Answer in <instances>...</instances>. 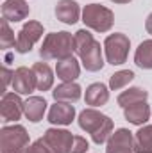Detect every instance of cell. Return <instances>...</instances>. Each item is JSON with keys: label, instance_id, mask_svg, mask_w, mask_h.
Listing matches in <instances>:
<instances>
[{"label": "cell", "instance_id": "obj_1", "mask_svg": "<svg viewBox=\"0 0 152 153\" xmlns=\"http://www.w3.org/2000/svg\"><path fill=\"white\" fill-rule=\"evenodd\" d=\"M74 50L77 55L81 57L82 66L88 71H99L104 66V59H102V50H100V43L95 41L93 34L86 29L77 30L74 36Z\"/></svg>", "mask_w": 152, "mask_h": 153}, {"label": "cell", "instance_id": "obj_2", "mask_svg": "<svg viewBox=\"0 0 152 153\" xmlns=\"http://www.w3.org/2000/svg\"><path fill=\"white\" fill-rule=\"evenodd\" d=\"M79 126L88 134H91V139L95 144H104L108 137L113 134V121L95 109H86L81 112Z\"/></svg>", "mask_w": 152, "mask_h": 153}, {"label": "cell", "instance_id": "obj_3", "mask_svg": "<svg viewBox=\"0 0 152 153\" xmlns=\"http://www.w3.org/2000/svg\"><path fill=\"white\" fill-rule=\"evenodd\" d=\"M72 52H75V50H74V38H72L70 32H52V34H48L43 41L41 48H39V55L45 61H48V59L61 61V59L70 57Z\"/></svg>", "mask_w": 152, "mask_h": 153}, {"label": "cell", "instance_id": "obj_4", "mask_svg": "<svg viewBox=\"0 0 152 153\" xmlns=\"http://www.w3.org/2000/svg\"><path fill=\"white\" fill-rule=\"evenodd\" d=\"M29 146V134L23 126L13 125L0 130V152L2 153H23Z\"/></svg>", "mask_w": 152, "mask_h": 153}, {"label": "cell", "instance_id": "obj_5", "mask_svg": "<svg viewBox=\"0 0 152 153\" xmlns=\"http://www.w3.org/2000/svg\"><path fill=\"white\" fill-rule=\"evenodd\" d=\"M82 22L86 27H90L97 32H108L113 27L114 16L108 7L99 5V4H90L82 11Z\"/></svg>", "mask_w": 152, "mask_h": 153}, {"label": "cell", "instance_id": "obj_6", "mask_svg": "<svg viewBox=\"0 0 152 153\" xmlns=\"http://www.w3.org/2000/svg\"><path fill=\"white\" fill-rule=\"evenodd\" d=\"M129 46L131 41L125 34L122 32H114L111 36H108L104 41V50H106V59L109 64L118 66L123 64L127 61V53H129Z\"/></svg>", "mask_w": 152, "mask_h": 153}, {"label": "cell", "instance_id": "obj_7", "mask_svg": "<svg viewBox=\"0 0 152 153\" xmlns=\"http://www.w3.org/2000/svg\"><path fill=\"white\" fill-rule=\"evenodd\" d=\"M43 36V25L39 22H29L22 27V30L18 32V38H16V52L20 53H27L32 50L34 43Z\"/></svg>", "mask_w": 152, "mask_h": 153}, {"label": "cell", "instance_id": "obj_8", "mask_svg": "<svg viewBox=\"0 0 152 153\" xmlns=\"http://www.w3.org/2000/svg\"><path fill=\"white\" fill-rule=\"evenodd\" d=\"M74 137L75 135H72V132L59 130V128H48L43 135L45 143L50 146V150L54 153H68L72 148Z\"/></svg>", "mask_w": 152, "mask_h": 153}, {"label": "cell", "instance_id": "obj_9", "mask_svg": "<svg viewBox=\"0 0 152 153\" xmlns=\"http://www.w3.org/2000/svg\"><path fill=\"white\" fill-rule=\"evenodd\" d=\"M23 103L18 96V93H5L2 96V103H0V114L4 121H16L20 119V116L23 114Z\"/></svg>", "mask_w": 152, "mask_h": 153}, {"label": "cell", "instance_id": "obj_10", "mask_svg": "<svg viewBox=\"0 0 152 153\" xmlns=\"http://www.w3.org/2000/svg\"><path fill=\"white\" fill-rule=\"evenodd\" d=\"M134 152V139L132 132L127 128H120L111 134L108 141V153H132Z\"/></svg>", "mask_w": 152, "mask_h": 153}, {"label": "cell", "instance_id": "obj_11", "mask_svg": "<svg viewBox=\"0 0 152 153\" xmlns=\"http://www.w3.org/2000/svg\"><path fill=\"white\" fill-rule=\"evenodd\" d=\"M13 91L18 93V94H31L36 87V76H34V71L32 68H18L14 73H13Z\"/></svg>", "mask_w": 152, "mask_h": 153}, {"label": "cell", "instance_id": "obj_12", "mask_svg": "<svg viewBox=\"0 0 152 153\" xmlns=\"http://www.w3.org/2000/svg\"><path fill=\"white\" fill-rule=\"evenodd\" d=\"M31 9L25 0H5L2 4V18L7 22H22L29 16Z\"/></svg>", "mask_w": 152, "mask_h": 153}, {"label": "cell", "instance_id": "obj_13", "mask_svg": "<svg viewBox=\"0 0 152 153\" xmlns=\"http://www.w3.org/2000/svg\"><path fill=\"white\" fill-rule=\"evenodd\" d=\"M75 117V107L66 102H56L48 111V121L52 125H70Z\"/></svg>", "mask_w": 152, "mask_h": 153}, {"label": "cell", "instance_id": "obj_14", "mask_svg": "<svg viewBox=\"0 0 152 153\" xmlns=\"http://www.w3.org/2000/svg\"><path fill=\"white\" fill-rule=\"evenodd\" d=\"M56 16L59 22L74 25L75 22H79V16H81L79 4L75 0H59L56 5Z\"/></svg>", "mask_w": 152, "mask_h": 153}, {"label": "cell", "instance_id": "obj_15", "mask_svg": "<svg viewBox=\"0 0 152 153\" xmlns=\"http://www.w3.org/2000/svg\"><path fill=\"white\" fill-rule=\"evenodd\" d=\"M56 73H57V78H61L63 82H74L77 76L81 75V66H79V62H77L75 57L70 55V57H66V59L57 61Z\"/></svg>", "mask_w": 152, "mask_h": 153}, {"label": "cell", "instance_id": "obj_16", "mask_svg": "<svg viewBox=\"0 0 152 153\" xmlns=\"http://www.w3.org/2000/svg\"><path fill=\"white\" fill-rule=\"evenodd\" d=\"M52 96L56 102H66V103H75L81 98V85L75 82H63L52 91Z\"/></svg>", "mask_w": 152, "mask_h": 153}, {"label": "cell", "instance_id": "obj_17", "mask_svg": "<svg viewBox=\"0 0 152 153\" xmlns=\"http://www.w3.org/2000/svg\"><path fill=\"white\" fill-rule=\"evenodd\" d=\"M45 111H47V102L41 96H29L25 100V103H23V114H25V117L29 121H32V123L41 121Z\"/></svg>", "mask_w": 152, "mask_h": 153}, {"label": "cell", "instance_id": "obj_18", "mask_svg": "<svg viewBox=\"0 0 152 153\" xmlns=\"http://www.w3.org/2000/svg\"><path fill=\"white\" fill-rule=\"evenodd\" d=\"M86 103L91 107H102L109 100V91L102 82H95L86 89Z\"/></svg>", "mask_w": 152, "mask_h": 153}, {"label": "cell", "instance_id": "obj_19", "mask_svg": "<svg viewBox=\"0 0 152 153\" xmlns=\"http://www.w3.org/2000/svg\"><path fill=\"white\" fill-rule=\"evenodd\" d=\"M123 114H125V119L129 123H132V125H143L150 117V107L147 105V102H140V103L125 107Z\"/></svg>", "mask_w": 152, "mask_h": 153}, {"label": "cell", "instance_id": "obj_20", "mask_svg": "<svg viewBox=\"0 0 152 153\" xmlns=\"http://www.w3.org/2000/svg\"><path fill=\"white\" fill-rule=\"evenodd\" d=\"M32 71L36 76V89L38 91H48L54 84V73L48 64L45 62H36L32 66Z\"/></svg>", "mask_w": 152, "mask_h": 153}, {"label": "cell", "instance_id": "obj_21", "mask_svg": "<svg viewBox=\"0 0 152 153\" xmlns=\"http://www.w3.org/2000/svg\"><path fill=\"white\" fill-rule=\"evenodd\" d=\"M134 153H152V126H141L134 135Z\"/></svg>", "mask_w": 152, "mask_h": 153}, {"label": "cell", "instance_id": "obj_22", "mask_svg": "<svg viewBox=\"0 0 152 153\" xmlns=\"http://www.w3.org/2000/svg\"><path fill=\"white\" fill-rule=\"evenodd\" d=\"M149 98V93L141 87H131L127 91H123L120 96H118V105L120 107H129V105H134V103H140V102H147Z\"/></svg>", "mask_w": 152, "mask_h": 153}, {"label": "cell", "instance_id": "obj_23", "mask_svg": "<svg viewBox=\"0 0 152 153\" xmlns=\"http://www.w3.org/2000/svg\"><path fill=\"white\" fill-rule=\"evenodd\" d=\"M134 62H136V66H140L143 70H152V39L143 41L136 48Z\"/></svg>", "mask_w": 152, "mask_h": 153}, {"label": "cell", "instance_id": "obj_24", "mask_svg": "<svg viewBox=\"0 0 152 153\" xmlns=\"http://www.w3.org/2000/svg\"><path fill=\"white\" fill-rule=\"evenodd\" d=\"M134 78V73L131 71V70H122V71H116L114 75H111L109 78V87L113 89V91H118V89H122V87H125L131 80Z\"/></svg>", "mask_w": 152, "mask_h": 153}, {"label": "cell", "instance_id": "obj_25", "mask_svg": "<svg viewBox=\"0 0 152 153\" xmlns=\"http://www.w3.org/2000/svg\"><path fill=\"white\" fill-rule=\"evenodd\" d=\"M2 34H0V46L2 48H11L16 46V39H14V32L9 29V22L5 18H2Z\"/></svg>", "mask_w": 152, "mask_h": 153}, {"label": "cell", "instance_id": "obj_26", "mask_svg": "<svg viewBox=\"0 0 152 153\" xmlns=\"http://www.w3.org/2000/svg\"><path fill=\"white\" fill-rule=\"evenodd\" d=\"M88 148H90L88 141H86L84 137H81V135H75V137H74V143H72V148H70L68 153H86Z\"/></svg>", "mask_w": 152, "mask_h": 153}, {"label": "cell", "instance_id": "obj_27", "mask_svg": "<svg viewBox=\"0 0 152 153\" xmlns=\"http://www.w3.org/2000/svg\"><path fill=\"white\" fill-rule=\"evenodd\" d=\"M25 153H54V152H52V150H50V146L45 143V139L41 137V139H38L32 146H29Z\"/></svg>", "mask_w": 152, "mask_h": 153}, {"label": "cell", "instance_id": "obj_28", "mask_svg": "<svg viewBox=\"0 0 152 153\" xmlns=\"http://www.w3.org/2000/svg\"><path fill=\"white\" fill-rule=\"evenodd\" d=\"M9 82H13V73L7 70V68H2V84H4V87H2V93L5 94V87H7V84Z\"/></svg>", "mask_w": 152, "mask_h": 153}, {"label": "cell", "instance_id": "obj_29", "mask_svg": "<svg viewBox=\"0 0 152 153\" xmlns=\"http://www.w3.org/2000/svg\"><path fill=\"white\" fill-rule=\"evenodd\" d=\"M145 29H147V32L152 36V13L147 16V22H145Z\"/></svg>", "mask_w": 152, "mask_h": 153}, {"label": "cell", "instance_id": "obj_30", "mask_svg": "<svg viewBox=\"0 0 152 153\" xmlns=\"http://www.w3.org/2000/svg\"><path fill=\"white\" fill-rule=\"evenodd\" d=\"M111 2H114V4H129L131 0H111Z\"/></svg>", "mask_w": 152, "mask_h": 153}]
</instances>
